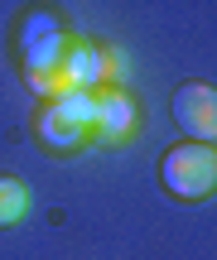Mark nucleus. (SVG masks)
<instances>
[{
  "label": "nucleus",
  "instance_id": "obj_1",
  "mask_svg": "<svg viewBox=\"0 0 217 260\" xmlns=\"http://www.w3.org/2000/svg\"><path fill=\"white\" fill-rule=\"evenodd\" d=\"M160 183L169 198L179 203H203V198L217 188V149L212 145H174L169 154L160 159Z\"/></svg>",
  "mask_w": 217,
  "mask_h": 260
},
{
  "label": "nucleus",
  "instance_id": "obj_2",
  "mask_svg": "<svg viewBox=\"0 0 217 260\" xmlns=\"http://www.w3.org/2000/svg\"><path fill=\"white\" fill-rule=\"evenodd\" d=\"M63 53H68V29H63V19H58L53 10H29L24 24H19V58H24L29 77L58 73Z\"/></svg>",
  "mask_w": 217,
  "mask_h": 260
},
{
  "label": "nucleus",
  "instance_id": "obj_3",
  "mask_svg": "<svg viewBox=\"0 0 217 260\" xmlns=\"http://www.w3.org/2000/svg\"><path fill=\"white\" fill-rule=\"evenodd\" d=\"M174 121L189 140L198 145H212L217 140V92L208 82H183L174 92Z\"/></svg>",
  "mask_w": 217,
  "mask_h": 260
},
{
  "label": "nucleus",
  "instance_id": "obj_4",
  "mask_svg": "<svg viewBox=\"0 0 217 260\" xmlns=\"http://www.w3.org/2000/svg\"><path fill=\"white\" fill-rule=\"evenodd\" d=\"M131 130H135V102L121 92V87H102V92H97V121H92V135L102 140V145H121Z\"/></svg>",
  "mask_w": 217,
  "mask_h": 260
},
{
  "label": "nucleus",
  "instance_id": "obj_5",
  "mask_svg": "<svg viewBox=\"0 0 217 260\" xmlns=\"http://www.w3.org/2000/svg\"><path fill=\"white\" fill-rule=\"evenodd\" d=\"M58 77L63 87H77V92H97L106 82V58L97 44H68L63 63H58Z\"/></svg>",
  "mask_w": 217,
  "mask_h": 260
},
{
  "label": "nucleus",
  "instance_id": "obj_6",
  "mask_svg": "<svg viewBox=\"0 0 217 260\" xmlns=\"http://www.w3.org/2000/svg\"><path fill=\"white\" fill-rule=\"evenodd\" d=\"M48 106H53V111L63 116L68 125H77V130H87V135H92V121H97V92H77V87H63V92H58Z\"/></svg>",
  "mask_w": 217,
  "mask_h": 260
},
{
  "label": "nucleus",
  "instance_id": "obj_7",
  "mask_svg": "<svg viewBox=\"0 0 217 260\" xmlns=\"http://www.w3.org/2000/svg\"><path fill=\"white\" fill-rule=\"evenodd\" d=\"M34 130H39V140H44L48 149H82V145H87V130L68 125L53 106H44V111H39V125H34Z\"/></svg>",
  "mask_w": 217,
  "mask_h": 260
},
{
  "label": "nucleus",
  "instance_id": "obj_8",
  "mask_svg": "<svg viewBox=\"0 0 217 260\" xmlns=\"http://www.w3.org/2000/svg\"><path fill=\"white\" fill-rule=\"evenodd\" d=\"M24 212H29V188L19 183V178L0 174V232H5V226H19Z\"/></svg>",
  "mask_w": 217,
  "mask_h": 260
},
{
  "label": "nucleus",
  "instance_id": "obj_9",
  "mask_svg": "<svg viewBox=\"0 0 217 260\" xmlns=\"http://www.w3.org/2000/svg\"><path fill=\"white\" fill-rule=\"evenodd\" d=\"M102 58H106V77L121 82V77H126V53H121V48H102Z\"/></svg>",
  "mask_w": 217,
  "mask_h": 260
}]
</instances>
